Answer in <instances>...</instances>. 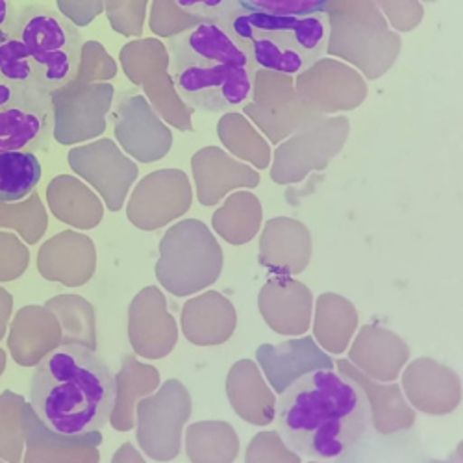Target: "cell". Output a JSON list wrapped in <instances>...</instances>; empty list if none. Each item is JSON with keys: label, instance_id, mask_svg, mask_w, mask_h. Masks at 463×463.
I'll return each mask as SVG.
<instances>
[{"label": "cell", "instance_id": "cell-1", "mask_svg": "<svg viewBox=\"0 0 463 463\" xmlns=\"http://www.w3.org/2000/svg\"><path fill=\"white\" fill-rule=\"evenodd\" d=\"M279 432L300 458L341 461L360 454L371 436V406L360 385L335 371H312L280 395Z\"/></svg>", "mask_w": 463, "mask_h": 463}, {"label": "cell", "instance_id": "cell-2", "mask_svg": "<svg viewBox=\"0 0 463 463\" xmlns=\"http://www.w3.org/2000/svg\"><path fill=\"white\" fill-rule=\"evenodd\" d=\"M118 385L88 346L63 345L47 354L30 380V406L45 429L61 438L97 432L108 422Z\"/></svg>", "mask_w": 463, "mask_h": 463}, {"label": "cell", "instance_id": "cell-3", "mask_svg": "<svg viewBox=\"0 0 463 463\" xmlns=\"http://www.w3.org/2000/svg\"><path fill=\"white\" fill-rule=\"evenodd\" d=\"M169 69L178 97L191 108L222 113L247 104L256 65L222 23L206 21L169 42Z\"/></svg>", "mask_w": 463, "mask_h": 463}, {"label": "cell", "instance_id": "cell-4", "mask_svg": "<svg viewBox=\"0 0 463 463\" xmlns=\"http://www.w3.org/2000/svg\"><path fill=\"white\" fill-rule=\"evenodd\" d=\"M82 47V33L63 15L24 6L0 33V80L52 95L74 80Z\"/></svg>", "mask_w": 463, "mask_h": 463}, {"label": "cell", "instance_id": "cell-5", "mask_svg": "<svg viewBox=\"0 0 463 463\" xmlns=\"http://www.w3.org/2000/svg\"><path fill=\"white\" fill-rule=\"evenodd\" d=\"M249 52L256 69L298 76L316 65L328 45V15H277L240 8L222 23Z\"/></svg>", "mask_w": 463, "mask_h": 463}, {"label": "cell", "instance_id": "cell-6", "mask_svg": "<svg viewBox=\"0 0 463 463\" xmlns=\"http://www.w3.org/2000/svg\"><path fill=\"white\" fill-rule=\"evenodd\" d=\"M51 125V95L0 80V152L26 150L45 143Z\"/></svg>", "mask_w": 463, "mask_h": 463}, {"label": "cell", "instance_id": "cell-7", "mask_svg": "<svg viewBox=\"0 0 463 463\" xmlns=\"http://www.w3.org/2000/svg\"><path fill=\"white\" fill-rule=\"evenodd\" d=\"M113 97L108 84L84 86L69 82L51 95L54 115V137L71 145L99 136L106 128V113Z\"/></svg>", "mask_w": 463, "mask_h": 463}, {"label": "cell", "instance_id": "cell-8", "mask_svg": "<svg viewBox=\"0 0 463 463\" xmlns=\"http://www.w3.org/2000/svg\"><path fill=\"white\" fill-rule=\"evenodd\" d=\"M115 134L125 148L141 162H152L165 156L171 146V134L158 123L146 102L134 95L123 102L115 119Z\"/></svg>", "mask_w": 463, "mask_h": 463}, {"label": "cell", "instance_id": "cell-9", "mask_svg": "<svg viewBox=\"0 0 463 463\" xmlns=\"http://www.w3.org/2000/svg\"><path fill=\"white\" fill-rule=\"evenodd\" d=\"M82 152L88 158H91L86 148H82ZM69 162L76 173L86 176L90 182H93L102 191V195H106L111 210H119L130 182L137 175V167L132 162H128L127 158H123L121 152H118L115 145L108 139L104 143V164L106 165L97 164V160H93V158H91V162H93L91 165L86 162H80V160H74V158H69Z\"/></svg>", "mask_w": 463, "mask_h": 463}, {"label": "cell", "instance_id": "cell-10", "mask_svg": "<svg viewBox=\"0 0 463 463\" xmlns=\"http://www.w3.org/2000/svg\"><path fill=\"white\" fill-rule=\"evenodd\" d=\"M42 164L30 150L0 152V203H17L42 180Z\"/></svg>", "mask_w": 463, "mask_h": 463}, {"label": "cell", "instance_id": "cell-11", "mask_svg": "<svg viewBox=\"0 0 463 463\" xmlns=\"http://www.w3.org/2000/svg\"><path fill=\"white\" fill-rule=\"evenodd\" d=\"M201 23H206V21H203L201 17L193 14H187L175 3V0H154L152 3L150 28L154 33L173 37Z\"/></svg>", "mask_w": 463, "mask_h": 463}, {"label": "cell", "instance_id": "cell-12", "mask_svg": "<svg viewBox=\"0 0 463 463\" xmlns=\"http://www.w3.org/2000/svg\"><path fill=\"white\" fill-rule=\"evenodd\" d=\"M148 0H106L104 12L111 28L123 35H141Z\"/></svg>", "mask_w": 463, "mask_h": 463}, {"label": "cell", "instance_id": "cell-13", "mask_svg": "<svg viewBox=\"0 0 463 463\" xmlns=\"http://www.w3.org/2000/svg\"><path fill=\"white\" fill-rule=\"evenodd\" d=\"M115 74V65L106 51L97 42L84 43L79 72H76L74 80L76 84H84L93 79H111Z\"/></svg>", "mask_w": 463, "mask_h": 463}, {"label": "cell", "instance_id": "cell-14", "mask_svg": "<svg viewBox=\"0 0 463 463\" xmlns=\"http://www.w3.org/2000/svg\"><path fill=\"white\" fill-rule=\"evenodd\" d=\"M328 0H240L241 8L277 15H302L323 12Z\"/></svg>", "mask_w": 463, "mask_h": 463}, {"label": "cell", "instance_id": "cell-15", "mask_svg": "<svg viewBox=\"0 0 463 463\" xmlns=\"http://www.w3.org/2000/svg\"><path fill=\"white\" fill-rule=\"evenodd\" d=\"M373 3L399 32H408L415 28L424 15L419 0H373Z\"/></svg>", "mask_w": 463, "mask_h": 463}, {"label": "cell", "instance_id": "cell-16", "mask_svg": "<svg viewBox=\"0 0 463 463\" xmlns=\"http://www.w3.org/2000/svg\"><path fill=\"white\" fill-rule=\"evenodd\" d=\"M175 3L187 14L213 23H224L241 8L240 0H175Z\"/></svg>", "mask_w": 463, "mask_h": 463}, {"label": "cell", "instance_id": "cell-17", "mask_svg": "<svg viewBox=\"0 0 463 463\" xmlns=\"http://www.w3.org/2000/svg\"><path fill=\"white\" fill-rule=\"evenodd\" d=\"M106 0H56L60 14L74 26H88L104 12Z\"/></svg>", "mask_w": 463, "mask_h": 463}, {"label": "cell", "instance_id": "cell-18", "mask_svg": "<svg viewBox=\"0 0 463 463\" xmlns=\"http://www.w3.org/2000/svg\"><path fill=\"white\" fill-rule=\"evenodd\" d=\"M12 15H14L12 0H0V33H3V30L8 26Z\"/></svg>", "mask_w": 463, "mask_h": 463}]
</instances>
